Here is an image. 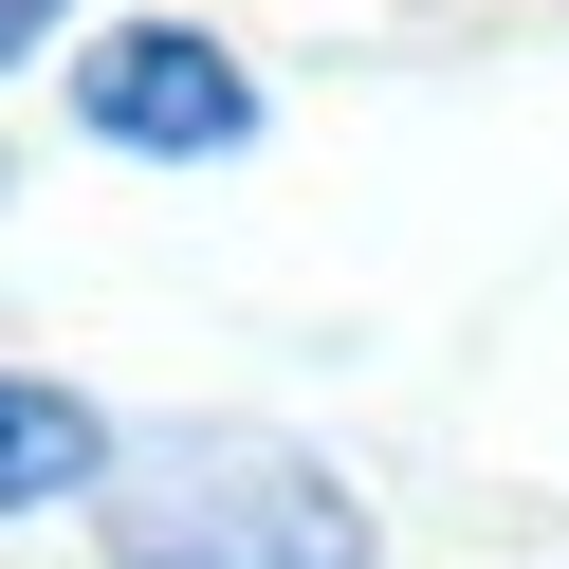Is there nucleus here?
<instances>
[{
	"mask_svg": "<svg viewBox=\"0 0 569 569\" xmlns=\"http://www.w3.org/2000/svg\"><path fill=\"white\" fill-rule=\"evenodd\" d=\"M74 129L129 148V166H221V148H258V74L202 19H129V38L74 56Z\"/></svg>",
	"mask_w": 569,
	"mask_h": 569,
	"instance_id": "2",
	"label": "nucleus"
},
{
	"mask_svg": "<svg viewBox=\"0 0 569 569\" xmlns=\"http://www.w3.org/2000/svg\"><path fill=\"white\" fill-rule=\"evenodd\" d=\"M111 405H74L56 368H0V515H56V496H111Z\"/></svg>",
	"mask_w": 569,
	"mask_h": 569,
	"instance_id": "3",
	"label": "nucleus"
},
{
	"mask_svg": "<svg viewBox=\"0 0 569 569\" xmlns=\"http://www.w3.org/2000/svg\"><path fill=\"white\" fill-rule=\"evenodd\" d=\"M56 19H74V0H0V74H19V56H38Z\"/></svg>",
	"mask_w": 569,
	"mask_h": 569,
	"instance_id": "4",
	"label": "nucleus"
},
{
	"mask_svg": "<svg viewBox=\"0 0 569 569\" xmlns=\"http://www.w3.org/2000/svg\"><path fill=\"white\" fill-rule=\"evenodd\" d=\"M111 569H386V532L276 422H166L111 459Z\"/></svg>",
	"mask_w": 569,
	"mask_h": 569,
	"instance_id": "1",
	"label": "nucleus"
}]
</instances>
